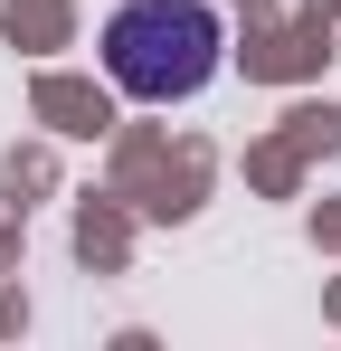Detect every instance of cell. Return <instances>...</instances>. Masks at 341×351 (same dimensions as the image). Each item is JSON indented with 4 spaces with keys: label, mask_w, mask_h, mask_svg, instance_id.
<instances>
[{
    "label": "cell",
    "mask_w": 341,
    "mask_h": 351,
    "mask_svg": "<svg viewBox=\"0 0 341 351\" xmlns=\"http://www.w3.org/2000/svg\"><path fill=\"white\" fill-rule=\"evenodd\" d=\"M105 76L133 105H190L227 66V19L218 0H123L105 19Z\"/></svg>",
    "instance_id": "obj_1"
}]
</instances>
